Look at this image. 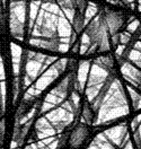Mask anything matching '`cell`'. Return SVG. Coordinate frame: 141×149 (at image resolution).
I'll return each mask as SVG.
<instances>
[{
	"instance_id": "6da1fadb",
	"label": "cell",
	"mask_w": 141,
	"mask_h": 149,
	"mask_svg": "<svg viewBox=\"0 0 141 149\" xmlns=\"http://www.w3.org/2000/svg\"><path fill=\"white\" fill-rule=\"evenodd\" d=\"M87 5L86 0H31L18 42L41 52L79 54Z\"/></svg>"
},
{
	"instance_id": "277c9868",
	"label": "cell",
	"mask_w": 141,
	"mask_h": 149,
	"mask_svg": "<svg viewBox=\"0 0 141 149\" xmlns=\"http://www.w3.org/2000/svg\"><path fill=\"white\" fill-rule=\"evenodd\" d=\"M124 3H126V5H129L130 6V8L132 9H134V1L135 0H122Z\"/></svg>"
},
{
	"instance_id": "3957f363",
	"label": "cell",
	"mask_w": 141,
	"mask_h": 149,
	"mask_svg": "<svg viewBox=\"0 0 141 149\" xmlns=\"http://www.w3.org/2000/svg\"><path fill=\"white\" fill-rule=\"evenodd\" d=\"M14 78L18 81L17 89L23 93L24 101L38 98L49 87H53L62 78L68 68L69 59L45 54L35 50H23L11 43Z\"/></svg>"
},
{
	"instance_id": "7a4b0ae2",
	"label": "cell",
	"mask_w": 141,
	"mask_h": 149,
	"mask_svg": "<svg viewBox=\"0 0 141 149\" xmlns=\"http://www.w3.org/2000/svg\"><path fill=\"white\" fill-rule=\"evenodd\" d=\"M119 74L115 59L108 54L79 63L75 72V87L81 98V115L86 123H117L130 113L129 93Z\"/></svg>"
}]
</instances>
